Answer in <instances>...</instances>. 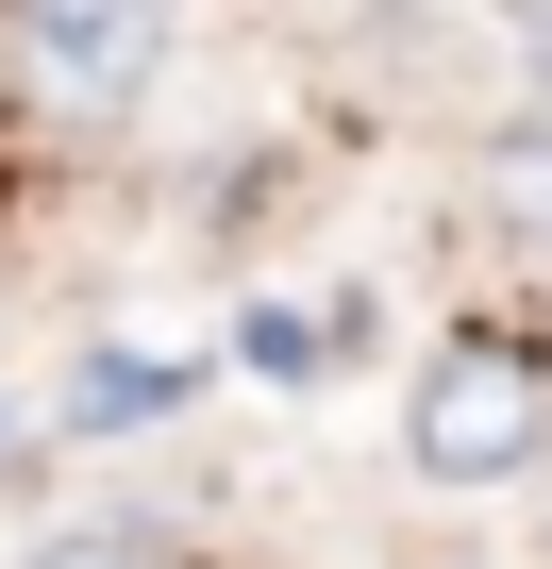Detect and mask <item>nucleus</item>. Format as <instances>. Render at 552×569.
<instances>
[{
    "instance_id": "39448f33",
    "label": "nucleus",
    "mask_w": 552,
    "mask_h": 569,
    "mask_svg": "<svg viewBox=\"0 0 552 569\" xmlns=\"http://www.w3.org/2000/svg\"><path fill=\"white\" fill-rule=\"evenodd\" d=\"M18 569H168V552H151V536H134V519H84V536H34V552H18Z\"/></svg>"
},
{
    "instance_id": "f257e3e1",
    "label": "nucleus",
    "mask_w": 552,
    "mask_h": 569,
    "mask_svg": "<svg viewBox=\"0 0 552 569\" xmlns=\"http://www.w3.org/2000/svg\"><path fill=\"white\" fill-rule=\"evenodd\" d=\"M402 452H419V486H519L552 452V352L502 336V319L435 336L419 386H402Z\"/></svg>"
},
{
    "instance_id": "7ed1b4c3",
    "label": "nucleus",
    "mask_w": 552,
    "mask_h": 569,
    "mask_svg": "<svg viewBox=\"0 0 552 569\" xmlns=\"http://www.w3.org/2000/svg\"><path fill=\"white\" fill-rule=\"evenodd\" d=\"M234 369H251V386H319V369H335V319H319V302H251V319H234Z\"/></svg>"
},
{
    "instance_id": "20e7f679",
    "label": "nucleus",
    "mask_w": 552,
    "mask_h": 569,
    "mask_svg": "<svg viewBox=\"0 0 552 569\" xmlns=\"http://www.w3.org/2000/svg\"><path fill=\"white\" fill-rule=\"evenodd\" d=\"M485 201H502L519 234H552V118H519V134L485 151Z\"/></svg>"
},
{
    "instance_id": "f03ea898",
    "label": "nucleus",
    "mask_w": 552,
    "mask_h": 569,
    "mask_svg": "<svg viewBox=\"0 0 552 569\" xmlns=\"http://www.w3.org/2000/svg\"><path fill=\"white\" fill-rule=\"evenodd\" d=\"M168 51V0H0V84H34L51 118H118Z\"/></svg>"
}]
</instances>
